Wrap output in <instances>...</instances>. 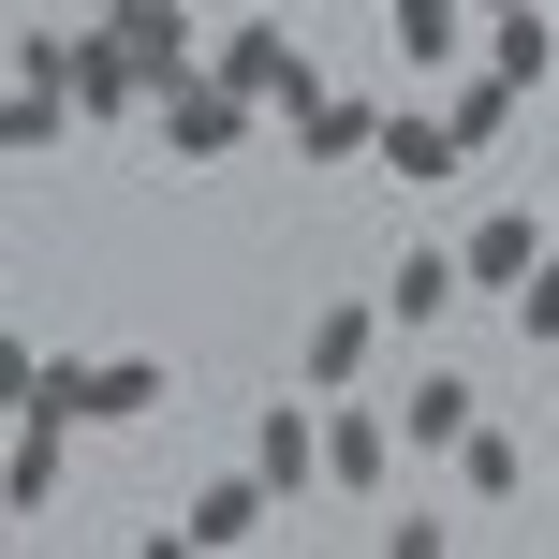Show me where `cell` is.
<instances>
[{
	"mask_svg": "<svg viewBox=\"0 0 559 559\" xmlns=\"http://www.w3.org/2000/svg\"><path fill=\"white\" fill-rule=\"evenodd\" d=\"M280 133H295V163H368L383 118H368V104H309V118H280Z\"/></svg>",
	"mask_w": 559,
	"mask_h": 559,
	"instance_id": "obj_14",
	"label": "cell"
},
{
	"mask_svg": "<svg viewBox=\"0 0 559 559\" xmlns=\"http://www.w3.org/2000/svg\"><path fill=\"white\" fill-rule=\"evenodd\" d=\"M104 29H118V45H133V74H147V104H163V88H192V74H206V29L177 15V0H118Z\"/></svg>",
	"mask_w": 559,
	"mask_h": 559,
	"instance_id": "obj_3",
	"label": "cell"
},
{
	"mask_svg": "<svg viewBox=\"0 0 559 559\" xmlns=\"http://www.w3.org/2000/svg\"><path fill=\"white\" fill-rule=\"evenodd\" d=\"M456 251H472V295H501V309H515V280H531V265L559 251V222H545V206H486V222L456 236Z\"/></svg>",
	"mask_w": 559,
	"mask_h": 559,
	"instance_id": "obj_6",
	"label": "cell"
},
{
	"mask_svg": "<svg viewBox=\"0 0 559 559\" xmlns=\"http://www.w3.org/2000/svg\"><path fill=\"white\" fill-rule=\"evenodd\" d=\"M515 338H559V251H545L531 280H515Z\"/></svg>",
	"mask_w": 559,
	"mask_h": 559,
	"instance_id": "obj_19",
	"label": "cell"
},
{
	"mask_svg": "<svg viewBox=\"0 0 559 559\" xmlns=\"http://www.w3.org/2000/svg\"><path fill=\"white\" fill-rule=\"evenodd\" d=\"M206 74H222V88H251L265 118H309V104H324V88H309V59L280 45V15H251V29H222V45H206Z\"/></svg>",
	"mask_w": 559,
	"mask_h": 559,
	"instance_id": "obj_1",
	"label": "cell"
},
{
	"mask_svg": "<svg viewBox=\"0 0 559 559\" xmlns=\"http://www.w3.org/2000/svg\"><path fill=\"white\" fill-rule=\"evenodd\" d=\"M59 88H74V118H133L147 104V74H133L118 29H59Z\"/></svg>",
	"mask_w": 559,
	"mask_h": 559,
	"instance_id": "obj_7",
	"label": "cell"
},
{
	"mask_svg": "<svg viewBox=\"0 0 559 559\" xmlns=\"http://www.w3.org/2000/svg\"><path fill=\"white\" fill-rule=\"evenodd\" d=\"M368 163H397L413 192H442V177L472 163V147H456V118H397V104H383V147H368Z\"/></svg>",
	"mask_w": 559,
	"mask_h": 559,
	"instance_id": "obj_13",
	"label": "cell"
},
{
	"mask_svg": "<svg viewBox=\"0 0 559 559\" xmlns=\"http://www.w3.org/2000/svg\"><path fill=\"white\" fill-rule=\"evenodd\" d=\"M486 74H501V88H545V74H559L545 0H501V15H486Z\"/></svg>",
	"mask_w": 559,
	"mask_h": 559,
	"instance_id": "obj_11",
	"label": "cell"
},
{
	"mask_svg": "<svg viewBox=\"0 0 559 559\" xmlns=\"http://www.w3.org/2000/svg\"><path fill=\"white\" fill-rule=\"evenodd\" d=\"M251 472L280 486V501H309V486H324V397H265V427H251Z\"/></svg>",
	"mask_w": 559,
	"mask_h": 559,
	"instance_id": "obj_5",
	"label": "cell"
},
{
	"mask_svg": "<svg viewBox=\"0 0 559 559\" xmlns=\"http://www.w3.org/2000/svg\"><path fill=\"white\" fill-rule=\"evenodd\" d=\"M515 104H531V88H501V74H472V88H456L442 118H456V147H472V163H486V147L515 133Z\"/></svg>",
	"mask_w": 559,
	"mask_h": 559,
	"instance_id": "obj_17",
	"label": "cell"
},
{
	"mask_svg": "<svg viewBox=\"0 0 559 559\" xmlns=\"http://www.w3.org/2000/svg\"><path fill=\"white\" fill-rule=\"evenodd\" d=\"M486 15H501V0H486Z\"/></svg>",
	"mask_w": 559,
	"mask_h": 559,
	"instance_id": "obj_21",
	"label": "cell"
},
{
	"mask_svg": "<svg viewBox=\"0 0 559 559\" xmlns=\"http://www.w3.org/2000/svg\"><path fill=\"white\" fill-rule=\"evenodd\" d=\"M472 427H486L472 368H413V383H397V442H472Z\"/></svg>",
	"mask_w": 559,
	"mask_h": 559,
	"instance_id": "obj_9",
	"label": "cell"
},
{
	"mask_svg": "<svg viewBox=\"0 0 559 559\" xmlns=\"http://www.w3.org/2000/svg\"><path fill=\"white\" fill-rule=\"evenodd\" d=\"M0 501H15V515L59 501V413H15V472H0Z\"/></svg>",
	"mask_w": 559,
	"mask_h": 559,
	"instance_id": "obj_15",
	"label": "cell"
},
{
	"mask_svg": "<svg viewBox=\"0 0 559 559\" xmlns=\"http://www.w3.org/2000/svg\"><path fill=\"white\" fill-rule=\"evenodd\" d=\"M324 486H338V501H383V486H397V442H383L368 397H324Z\"/></svg>",
	"mask_w": 559,
	"mask_h": 559,
	"instance_id": "obj_8",
	"label": "cell"
},
{
	"mask_svg": "<svg viewBox=\"0 0 559 559\" xmlns=\"http://www.w3.org/2000/svg\"><path fill=\"white\" fill-rule=\"evenodd\" d=\"M251 88H222V74H192V88H163V163H222L236 133H251Z\"/></svg>",
	"mask_w": 559,
	"mask_h": 559,
	"instance_id": "obj_4",
	"label": "cell"
},
{
	"mask_svg": "<svg viewBox=\"0 0 559 559\" xmlns=\"http://www.w3.org/2000/svg\"><path fill=\"white\" fill-rule=\"evenodd\" d=\"M456 295H472V251H397L383 265V309H397V324H442Z\"/></svg>",
	"mask_w": 559,
	"mask_h": 559,
	"instance_id": "obj_12",
	"label": "cell"
},
{
	"mask_svg": "<svg viewBox=\"0 0 559 559\" xmlns=\"http://www.w3.org/2000/svg\"><path fill=\"white\" fill-rule=\"evenodd\" d=\"M383 324H397L383 295H338L324 324H309V354H295V383H309V397H354V383H368V354H383Z\"/></svg>",
	"mask_w": 559,
	"mask_h": 559,
	"instance_id": "obj_2",
	"label": "cell"
},
{
	"mask_svg": "<svg viewBox=\"0 0 559 559\" xmlns=\"http://www.w3.org/2000/svg\"><path fill=\"white\" fill-rule=\"evenodd\" d=\"M456 29H472V0H397V59H456Z\"/></svg>",
	"mask_w": 559,
	"mask_h": 559,
	"instance_id": "obj_18",
	"label": "cell"
},
{
	"mask_svg": "<svg viewBox=\"0 0 559 559\" xmlns=\"http://www.w3.org/2000/svg\"><path fill=\"white\" fill-rule=\"evenodd\" d=\"M545 222H559V192H545Z\"/></svg>",
	"mask_w": 559,
	"mask_h": 559,
	"instance_id": "obj_20",
	"label": "cell"
},
{
	"mask_svg": "<svg viewBox=\"0 0 559 559\" xmlns=\"http://www.w3.org/2000/svg\"><path fill=\"white\" fill-rule=\"evenodd\" d=\"M280 515V486L265 472H222V486H192V501H177V545H251Z\"/></svg>",
	"mask_w": 559,
	"mask_h": 559,
	"instance_id": "obj_10",
	"label": "cell"
},
{
	"mask_svg": "<svg viewBox=\"0 0 559 559\" xmlns=\"http://www.w3.org/2000/svg\"><path fill=\"white\" fill-rule=\"evenodd\" d=\"M456 472H472V501H515V486H531V442H515V427L486 413L472 442H456Z\"/></svg>",
	"mask_w": 559,
	"mask_h": 559,
	"instance_id": "obj_16",
	"label": "cell"
}]
</instances>
